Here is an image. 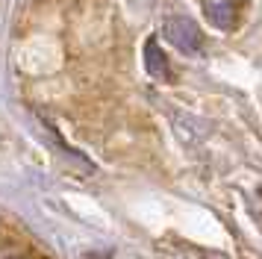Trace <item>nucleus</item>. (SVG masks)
<instances>
[{
	"mask_svg": "<svg viewBox=\"0 0 262 259\" xmlns=\"http://www.w3.org/2000/svg\"><path fill=\"white\" fill-rule=\"evenodd\" d=\"M206 18L215 27H221V30H233L236 18H238V9L233 3H206Z\"/></svg>",
	"mask_w": 262,
	"mask_h": 259,
	"instance_id": "nucleus-3",
	"label": "nucleus"
},
{
	"mask_svg": "<svg viewBox=\"0 0 262 259\" xmlns=\"http://www.w3.org/2000/svg\"><path fill=\"white\" fill-rule=\"evenodd\" d=\"M165 33H168V38H171L183 53H189V56H194V53L203 50V35H201V30H198V24L189 21V18H171V21L165 24Z\"/></svg>",
	"mask_w": 262,
	"mask_h": 259,
	"instance_id": "nucleus-1",
	"label": "nucleus"
},
{
	"mask_svg": "<svg viewBox=\"0 0 262 259\" xmlns=\"http://www.w3.org/2000/svg\"><path fill=\"white\" fill-rule=\"evenodd\" d=\"M144 65L150 71V77H156V80H171L168 56L162 53V47L156 45V41H147V45H144Z\"/></svg>",
	"mask_w": 262,
	"mask_h": 259,
	"instance_id": "nucleus-2",
	"label": "nucleus"
}]
</instances>
